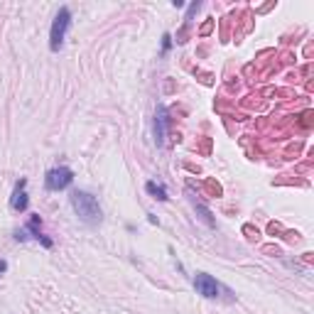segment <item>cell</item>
<instances>
[{"instance_id": "obj_1", "label": "cell", "mask_w": 314, "mask_h": 314, "mask_svg": "<svg viewBox=\"0 0 314 314\" xmlns=\"http://www.w3.org/2000/svg\"><path fill=\"white\" fill-rule=\"evenodd\" d=\"M69 201H71V209L76 211V216L84 221L86 226H98L101 224L103 211H101V204H98V199L93 194H88L84 189H76V192H71Z\"/></svg>"}, {"instance_id": "obj_2", "label": "cell", "mask_w": 314, "mask_h": 314, "mask_svg": "<svg viewBox=\"0 0 314 314\" xmlns=\"http://www.w3.org/2000/svg\"><path fill=\"white\" fill-rule=\"evenodd\" d=\"M69 25H71V10L69 7H59V12L54 15V22H52V29H49V49L52 52H59L64 47Z\"/></svg>"}, {"instance_id": "obj_3", "label": "cell", "mask_w": 314, "mask_h": 314, "mask_svg": "<svg viewBox=\"0 0 314 314\" xmlns=\"http://www.w3.org/2000/svg\"><path fill=\"white\" fill-rule=\"evenodd\" d=\"M71 182H74V172L69 170V167H52V170L44 174V187H47L49 192H61V189H66Z\"/></svg>"}, {"instance_id": "obj_4", "label": "cell", "mask_w": 314, "mask_h": 314, "mask_svg": "<svg viewBox=\"0 0 314 314\" xmlns=\"http://www.w3.org/2000/svg\"><path fill=\"white\" fill-rule=\"evenodd\" d=\"M194 290H197V295H201V297L214 300V297H219L221 285H219L211 275H206V273H197V275H194Z\"/></svg>"}, {"instance_id": "obj_5", "label": "cell", "mask_w": 314, "mask_h": 314, "mask_svg": "<svg viewBox=\"0 0 314 314\" xmlns=\"http://www.w3.org/2000/svg\"><path fill=\"white\" fill-rule=\"evenodd\" d=\"M29 206V199H27V179H20L17 184H15V192H12V197H10V209L12 211H27Z\"/></svg>"}, {"instance_id": "obj_6", "label": "cell", "mask_w": 314, "mask_h": 314, "mask_svg": "<svg viewBox=\"0 0 314 314\" xmlns=\"http://www.w3.org/2000/svg\"><path fill=\"white\" fill-rule=\"evenodd\" d=\"M167 125H170V115H167V108L160 103L157 111H155V143L165 145V138H167Z\"/></svg>"}, {"instance_id": "obj_7", "label": "cell", "mask_w": 314, "mask_h": 314, "mask_svg": "<svg viewBox=\"0 0 314 314\" xmlns=\"http://www.w3.org/2000/svg\"><path fill=\"white\" fill-rule=\"evenodd\" d=\"M25 231L32 233V238H34V241H39L44 248H52V246H54V243H52V238H47V236L42 233V221H39V216H37V214H32V216H29Z\"/></svg>"}, {"instance_id": "obj_8", "label": "cell", "mask_w": 314, "mask_h": 314, "mask_svg": "<svg viewBox=\"0 0 314 314\" xmlns=\"http://www.w3.org/2000/svg\"><path fill=\"white\" fill-rule=\"evenodd\" d=\"M145 189H147V194H150L152 199L167 201V189H165V184H162V182H155V179H150V182L145 184Z\"/></svg>"}, {"instance_id": "obj_9", "label": "cell", "mask_w": 314, "mask_h": 314, "mask_svg": "<svg viewBox=\"0 0 314 314\" xmlns=\"http://www.w3.org/2000/svg\"><path fill=\"white\" fill-rule=\"evenodd\" d=\"M172 49V34H162V54H167Z\"/></svg>"}, {"instance_id": "obj_10", "label": "cell", "mask_w": 314, "mask_h": 314, "mask_svg": "<svg viewBox=\"0 0 314 314\" xmlns=\"http://www.w3.org/2000/svg\"><path fill=\"white\" fill-rule=\"evenodd\" d=\"M199 7H201V2H192V5H189V12H187V22H189V20L194 17V12H197Z\"/></svg>"}, {"instance_id": "obj_11", "label": "cell", "mask_w": 314, "mask_h": 314, "mask_svg": "<svg viewBox=\"0 0 314 314\" xmlns=\"http://www.w3.org/2000/svg\"><path fill=\"white\" fill-rule=\"evenodd\" d=\"M7 273V263L5 260H0V275H5Z\"/></svg>"}]
</instances>
